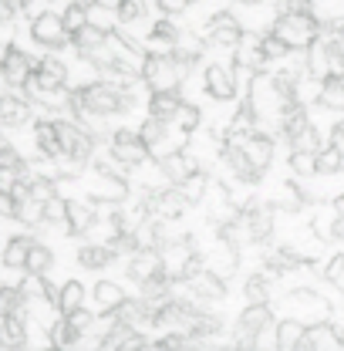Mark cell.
Returning a JSON list of instances; mask_svg holds the SVG:
<instances>
[{"label": "cell", "mask_w": 344, "mask_h": 351, "mask_svg": "<svg viewBox=\"0 0 344 351\" xmlns=\"http://www.w3.org/2000/svg\"><path fill=\"white\" fill-rule=\"evenodd\" d=\"M78 307H85V284H78V280H68V284L61 287L58 311H61V314H71V311H78Z\"/></svg>", "instance_id": "obj_37"}, {"label": "cell", "mask_w": 344, "mask_h": 351, "mask_svg": "<svg viewBox=\"0 0 344 351\" xmlns=\"http://www.w3.org/2000/svg\"><path fill=\"white\" fill-rule=\"evenodd\" d=\"M68 321H71V324H75V328H78L82 335H85L88 328H91V314H88L85 307H78V311H71V314H68Z\"/></svg>", "instance_id": "obj_57"}, {"label": "cell", "mask_w": 344, "mask_h": 351, "mask_svg": "<svg viewBox=\"0 0 344 351\" xmlns=\"http://www.w3.org/2000/svg\"><path fill=\"white\" fill-rule=\"evenodd\" d=\"M115 257H119V254H115L108 243H105V247H82V250H78V263H82V267H88V270L108 267Z\"/></svg>", "instance_id": "obj_35"}, {"label": "cell", "mask_w": 344, "mask_h": 351, "mask_svg": "<svg viewBox=\"0 0 344 351\" xmlns=\"http://www.w3.org/2000/svg\"><path fill=\"white\" fill-rule=\"evenodd\" d=\"M314 233L317 240H334V210L324 217H314Z\"/></svg>", "instance_id": "obj_52"}, {"label": "cell", "mask_w": 344, "mask_h": 351, "mask_svg": "<svg viewBox=\"0 0 344 351\" xmlns=\"http://www.w3.org/2000/svg\"><path fill=\"white\" fill-rule=\"evenodd\" d=\"M186 206H189V199H186V193H182L179 186L159 189V193H152V196H149V213H156L159 219L182 217V213H186Z\"/></svg>", "instance_id": "obj_9"}, {"label": "cell", "mask_w": 344, "mask_h": 351, "mask_svg": "<svg viewBox=\"0 0 344 351\" xmlns=\"http://www.w3.org/2000/svg\"><path fill=\"white\" fill-rule=\"evenodd\" d=\"M196 169H199L196 156H189V152H182V149H172V152H166V156L159 159V173L166 176L172 186H182Z\"/></svg>", "instance_id": "obj_10"}, {"label": "cell", "mask_w": 344, "mask_h": 351, "mask_svg": "<svg viewBox=\"0 0 344 351\" xmlns=\"http://www.w3.org/2000/svg\"><path fill=\"white\" fill-rule=\"evenodd\" d=\"M44 223H68V203L64 199H47L44 203Z\"/></svg>", "instance_id": "obj_50"}, {"label": "cell", "mask_w": 344, "mask_h": 351, "mask_svg": "<svg viewBox=\"0 0 344 351\" xmlns=\"http://www.w3.org/2000/svg\"><path fill=\"white\" fill-rule=\"evenodd\" d=\"M331 145H334L338 152H344V119L334 125V132H331Z\"/></svg>", "instance_id": "obj_59"}, {"label": "cell", "mask_w": 344, "mask_h": 351, "mask_svg": "<svg viewBox=\"0 0 344 351\" xmlns=\"http://www.w3.org/2000/svg\"><path fill=\"white\" fill-rule=\"evenodd\" d=\"M51 263H54V254L34 240V247H31V254H27V263H24V274H34V277H44L47 270H51Z\"/></svg>", "instance_id": "obj_36"}, {"label": "cell", "mask_w": 344, "mask_h": 351, "mask_svg": "<svg viewBox=\"0 0 344 351\" xmlns=\"http://www.w3.org/2000/svg\"><path fill=\"white\" fill-rule=\"evenodd\" d=\"M34 142H38L44 159H64V145H61V135H58V125H54V122L41 119V122L34 125Z\"/></svg>", "instance_id": "obj_18"}, {"label": "cell", "mask_w": 344, "mask_h": 351, "mask_svg": "<svg viewBox=\"0 0 344 351\" xmlns=\"http://www.w3.org/2000/svg\"><path fill=\"white\" fill-rule=\"evenodd\" d=\"M34 64H38V61H31L21 47L7 44L3 54H0V78H3L10 88H24L27 85V78L34 75Z\"/></svg>", "instance_id": "obj_6"}, {"label": "cell", "mask_w": 344, "mask_h": 351, "mask_svg": "<svg viewBox=\"0 0 344 351\" xmlns=\"http://www.w3.org/2000/svg\"><path fill=\"white\" fill-rule=\"evenodd\" d=\"M175 125H179V132H196V125H199V108L196 105H179V112H175V119H172Z\"/></svg>", "instance_id": "obj_48"}, {"label": "cell", "mask_w": 344, "mask_h": 351, "mask_svg": "<svg viewBox=\"0 0 344 351\" xmlns=\"http://www.w3.org/2000/svg\"><path fill=\"white\" fill-rule=\"evenodd\" d=\"M179 105H182L179 91H152V98H149V115H156V119H162V122H172L175 112H179Z\"/></svg>", "instance_id": "obj_24"}, {"label": "cell", "mask_w": 344, "mask_h": 351, "mask_svg": "<svg viewBox=\"0 0 344 351\" xmlns=\"http://www.w3.org/2000/svg\"><path fill=\"white\" fill-rule=\"evenodd\" d=\"M243 294H247V301H250V304H267V298H270V277H267V274L250 277V280H247V287H243Z\"/></svg>", "instance_id": "obj_42"}, {"label": "cell", "mask_w": 344, "mask_h": 351, "mask_svg": "<svg viewBox=\"0 0 344 351\" xmlns=\"http://www.w3.org/2000/svg\"><path fill=\"white\" fill-rule=\"evenodd\" d=\"M206 91L213 95L216 101H230L236 95V82H233L226 64H210L206 68Z\"/></svg>", "instance_id": "obj_17"}, {"label": "cell", "mask_w": 344, "mask_h": 351, "mask_svg": "<svg viewBox=\"0 0 344 351\" xmlns=\"http://www.w3.org/2000/svg\"><path fill=\"white\" fill-rule=\"evenodd\" d=\"M280 206L291 210V213H297V210L304 206V196L294 189V186H284V193H280Z\"/></svg>", "instance_id": "obj_53"}, {"label": "cell", "mask_w": 344, "mask_h": 351, "mask_svg": "<svg viewBox=\"0 0 344 351\" xmlns=\"http://www.w3.org/2000/svg\"><path fill=\"white\" fill-rule=\"evenodd\" d=\"M61 17H64V27H68V34L82 31V27L88 24V3H85V0H75V3H68V10H64Z\"/></svg>", "instance_id": "obj_43"}, {"label": "cell", "mask_w": 344, "mask_h": 351, "mask_svg": "<svg viewBox=\"0 0 344 351\" xmlns=\"http://www.w3.org/2000/svg\"><path fill=\"white\" fill-rule=\"evenodd\" d=\"M129 196V186H125V176H112L101 173V179L91 186V199L95 203H122Z\"/></svg>", "instance_id": "obj_16"}, {"label": "cell", "mask_w": 344, "mask_h": 351, "mask_svg": "<svg viewBox=\"0 0 344 351\" xmlns=\"http://www.w3.org/2000/svg\"><path fill=\"white\" fill-rule=\"evenodd\" d=\"M273 34L284 38L294 51H304L321 38V24L310 17V10L307 14H280L277 24H273Z\"/></svg>", "instance_id": "obj_3"}, {"label": "cell", "mask_w": 344, "mask_h": 351, "mask_svg": "<svg viewBox=\"0 0 344 351\" xmlns=\"http://www.w3.org/2000/svg\"><path fill=\"white\" fill-rule=\"evenodd\" d=\"M317 101L331 112H344V75H328L321 82V91H317Z\"/></svg>", "instance_id": "obj_23"}, {"label": "cell", "mask_w": 344, "mask_h": 351, "mask_svg": "<svg viewBox=\"0 0 344 351\" xmlns=\"http://www.w3.org/2000/svg\"><path fill=\"white\" fill-rule=\"evenodd\" d=\"M108 38H112V31H105V27H98V24H91V21H88L82 31H75V34H71V44H75V51L85 58V54H91L95 47H101Z\"/></svg>", "instance_id": "obj_20"}, {"label": "cell", "mask_w": 344, "mask_h": 351, "mask_svg": "<svg viewBox=\"0 0 344 351\" xmlns=\"http://www.w3.org/2000/svg\"><path fill=\"white\" fill-rule=\"evenodd\" d=\"M334 345H341L344 348L341 335H338L334 328L321 324V328H307V331H304V338H301V345H297V348L301 351H317V348H334Z\"/></svg>", "instance_id": "obj_22"}, {"label": "cell", "mask_w": 344, "mask_h": 351, "mask_svg": "<svg viewBox=\"0 0 344 351\" xmlns=\"http://www.w3.org/2000/svg\"><path fill=\"white\" fill-rule=\"evenodd\" d=\"M243 226H247V240H254V243L270 240V233H273V203H254L243 213Z\"/></svg>", "instance_id": "obj_11"}, {"label": "cell", "mask_w": 344, "mask_h": 351, "mask_svg": "<svg viewBox=\"0 0 344 351\" xmlns=\"http://www.w3.org/2000/svg\"><path fill=\"white\" fill-rule=\"evenodd\" d=\"M7 287H10V284H3V277H0V294H3V291H7Z\"/></svg>", "instance_id": "obj_62"}, {"label": "cell", "mask_w": 344, "mask_h": 351, "mask_svg": "<svg viewBox=\"0 0 344 351\" xmlns=\"http://www.w3.org/2000/svg\"><path fill=\"white\" fill-rule=\"evenodd\" d=\"M162 230H159V223L149 217L142 226H135V237H138V247H156L159 250V243H162V237H159Z\"/></svg>", "instance_id": "obj_46"}, {"label": "cell", "mask_w": 344, "mask_h": 351, "mask_svg": "<svg viewBox=\"0 0 344 351\" xmlns=\"http://www.w3.org/2000/svg\"><path fill=\"white\" fill-rule=\"evenodd\" d=\"M125 304V291L115 284V280H101V284H95V307L98 311H105V314H112L115 307Z\"/></svg>", "instance_id": "obj_28"}, {"label": "cell", "mask_w": 344, "mask_h": 351, "mask_svg": "<svg viewBox=\"0 0 344 351\" xmlns=\"http://www.w3.org/2000/svg\"><path fill=\"white\" fill-rule=\"evenodd\" d=\"M291 169L301 176V179L317 176V152H301V149H294V152H291Z\"/></svg>", "instance_id": "obj_41"}, {"label": "cell", "mask_w": 344, "mask_h": 351, "mask_svg": "<svg viewBox=\"0 0 344 351\" xmlns=\"http://www.w3.org/2000/svg\"><path fill=\"white\" fill-rule=\"evenodd\" d=\"M169 54L182 64V68H186V71H189V68L199 61V54H203V41H199V38H193V34H186V38L179 34V41H175V47H172Z\"/></svg>", "instance_id": "obj_29"}, {"label": "cell", "mask_w": 344, "mask_h": 351, "mask_svg": "<svg viewBox=\"0 0 344 351\" xmlns=\"http://www.w3.org/2000/svg\"><path fill=\"white\" fill-rule=\"evenodd\" d=\"M179 189L186 193L189 206H196V203H203V196H206V189H210V179H206L203 173H199V169H196V173L189 176V179H186V182H182Z\"/></svg>", "instance_id": "obj_40"}, {"label": "cell", "mask_w": 344, "mask_h": 351, "mask_svg": "<svg viewBox=\"0 0 344 351\" xmlns=\"http://www.w3.org/2000/svg\"><path fill=\"white\" fill-rule=\"evenodd\" d=\"M162 270H166V261H162V254H159L156 247H138L129 263V277L135 284H145V280H152V277L162 274Z\"/></svg>", "instance_id": "obj_12"}, {"label": "cell", "mask_w": 344, "mask_h": 351, "mask_svg": "<svg viewBox=\"0 0 344 351\" xmlns=\"http://www.w3.org/2000/svg\"><path fill=\"white\" fill-rule=\"evenodd\" d=\"M31 122V105L21 95H0V129H21Z\"/></svg>", "instance_id": "obj_13"}, {"label": "cell", "mask_w": 344, "mask_h": 351, "mask_svg": "<svg viewBox=\"0 0 344 351\" xmlns=\"http://www.w3.org/2000/svg\"><path fill=\"white\" fill-rule=\"evenodd\" d=\"M243 152H247V159L254 162V169L267 173L270 162H273V138L263 135V132H250L247 142H243Z\"/></svg>", "instance_id": "obj_15"}, {"label": "cell", "mask_w": 344, "mask_h": 351, "mask_svg": "<svg viewBox=\"0 0 344 351\" xmlns=\"http://www.w3.org/2000/svg\"><path fill=\"white\" fill-rule=\"evenodd\" d=\"M27 345V314H0V348Z\"/></svg>", "instance_id": "obj_14"}, {"label": "cell", "mask_w": 344, "mask_h": 351, "mask_svg": "<svg viewBox=\"0 0 344 351\" xmlns=\"http://www.w3.org/2000/svg\"><path fill=\"white\" fill-rule=\"evenodd\" d=\"M206 41L230 51V47H236V44L243 41V27H240V21H236V24H216V27H206Z\"/></svg>", "instance_id": "obj_30"}, {"label": "cell", "mask_w": 344, "mask_h": 351, "mask_svg": "<svg viewBox=\"0 0 344 351\" xmlns=\"http://www.w3.org/2000/svg\"><path fill=\"white\" fill-rule=\"evenodd\" d=\"M273 314L267 304H250L243 314H240V324H236V348H254L257 338L270 328Z\"/></svg>", "instance_id": "obj_4"}, {"label": "cell", "mask_w": 344, "mask_h": 351, "mask_svg": "<svg viewBox=\"0 0 344 351\" xmlns=\"http://www.w3.org/2000/svg\"><path fill=\"white\" fill-rule=\"evenodd\" d=\"M78 338H82V331L68 321V314H61V317L47 328V341H51L54 348H75V345H78Z\"/></svg>", "instance_id": "obj_26"}, {"label": "cell", "mask_w": 344, "mask_h": 351, "mask_svg": "<svg viewBox=\"0 0 344 351\" xmlns=\"http://www.w3.org/2000/svg\"><path fill=\"white\" fill-rule=\"evenodd\" d=\"M223 159H226V166L236 173V179H243V182H257V179H260V169H254V162L247 159L243 145H233V142H226V149H223Z\"/></svg>", "instance_id": "obj_19"}, {"label": "cell", "mask_w": 344, "mask_h": 351, "mask_svg": "<svg viewBox=\"0 0 344 351\" xmlns=\"http://www.w3.org/2000/svg\"><path fill=\"white\" fill-rule=\"evenodd\" d=\"M14 213H17V199H14L10 189L0 186V217H14Z\"/></svg>", "instance_id": "obj_56"}, {"label": "cell", "mask_w": 344, "mask_h": 351, "mask_svg": "<svg viewBox=\"0 0 344 351\" xmlns=\"http://www.w3.org/2000/svg\"><path fill=\"white\" fill-rule=\"evenodd\" d=\"M54 125H58V135H61V145H64V156L85 166L88 159H91V152H95V138H91V135H88V132L82 129V125H75V122H68V119H58Z\"/></svg>", "instance_id": "obj_5"}, {"label": "cell", "mask_w": 344, "mask_h": 351, "mask_svg": "<svg viewBox=\"0 0 344 351\" xmlns=\"http://www.w3.org/2000/svg\"><path fill=\"white\" fill-rule=\"evenodd\" d=\"M138 135H142V142L149 145V152L152 156H166V152H172V149H166V122L162 119H156V115H149L145 119V125L138 129Z\"/></svg>", "instance_id": "obj_25"}, {"label": "cell", "mask_w": 344, "mask_h": 351, "mask_svg": "<svg viewBox=\"0 0 344 351\" xmlns=\"http://www.w3.org/2000/svg\"><path fill=\"white\" fill-rule=\"evenodd\" d=\"M112 156H115L119 162H125L129 169H135V166H142V162L149 159V145L142 142L138 132L119 129L112 135Z\"/></svg>", "instance_id": "obj_7"}, {"label": "cell", "mask_w": 344, "mask_h": 351, "mask_svg": "<svg viewBox=\"0 0 344 351\" xmlns=\"http://www.w3.org/2000/svg\"><path fill=\"white\" fill-rule=\"evenodd\" d=\"M324 280H328V284H334V287H341V291H344V254H338V257H331V263L324 267Z\"/></svg>", "instance_id": "obj_51"}, {"label": "cell", "mask_w": 344, "mask_h": 351, "mask_svg": "<svg viewBox=\"0 0 344 351\" xmlns=\"http://www.w3.org/2000/svg\"><path fill=\"white\" fill-rule=\"evenodd\" d=\"M304 328L297 317H291V321H280L277 324V348H297L301 345V338H304Z\"/></svg>", "instance_id": "obj_38"}, {"label": "cell", "mask_w": 344, "mask_h": 351, "mask_svg": "<svg viewBox=\"0 0 344 351\" xmlns=\"http://www.w3.org/2000/svg\"><path fill=\"white\" fill-rule=\"evenodd\" d=\"M291 149H301V152H321V132L307 122V125L291 138Z\"/></svg>", "instance_id": "obj_44"}, {"label": "cell", "mask_w": 344, "mask_h": 351, "mask_svg": "<svg viewBox=\"0 0 344 351\" xmlns=\"http://www.w3.org/2000/svg\"><path fill=\"white\" fill-rule=\"evenodd\" d=\"M331 210H334V217H344V196H338V199L331 203Z\"/></svg>", "instance_id": "obj_60"}, {"label": "cell", "mask_w": 344, "mask_h": 351, "mask_svg": "<svg viewBox=\"0 0 344 351\" xmlns=\"http://www.w3.org/2000/svg\"><path fill=\"white\" fill-rule=\"evenodd\" d=\"M189 3H193V0H159V10L172 17V14H182V10H186Z\"/></svg>", "instance_id": "obj_58"}, {"label": "cell", "mask_w": 344, "mask_h": 351, "mask_svg": "<svg viewBox=\"0 0 344 351\" xmlns=\"http://www.w3.org/2000/svg\"><path fill=\"white\" fill-rule=\"evenodd\" d=\"M310 78H328L331 75V51H328V41L317 38V41L307 47V68H304Z\"/></svg>", "instance_id": "obj_21"}, {"label": "cell", "mask_w": 344, "mask_h": 351, "mask_svg": "<svg viewBox=\"0 0 344 351\" xmlns=\"http://www.w3.org/2000/svg\"><path fill=\"white\" fill-rule=\"evenodd\" d=\"M31 193H34L41 203H47V199H54V196H58V182H54V179H47V176H34V179H31Z\"/></svg>", "instance_id": "obj_49"}, {"label": "cell", "mask_w": 344, "mask_h": 351, "mask_svg": "<svg viewBox=\"0 0 344 351\" xmlns=\"http://www.w3.org/2000/svg\"><path fill=\"white\" fill-rule=\"evenodd\" d=\"M260 51H263L267 61H280V58L291 54V44L284 38H277V34H270V38H260Z\"/></svg>", "instance_id": "obj_45"}, {"label": "cell", "mask_w": 344, "mask_h": 351, "mask_svg": "<svg viewBox=\"0 0 344 351\" xmlns=\"http://www.w3.org/2000/svg\"><path fill=\"white\" fill-rule=\"evenodd\" d=\"M277 10L280 14H307L310 0H277Z\"/></svg>", "instance_id": "obj_55"}, {"label": "cell", "mask_w": 344, "mask_h": 351, "mask_svg": "<svg viewBox=\"0 0 344 351\" xmlns=\"http://www.w3.org/2000/svg\"><path fill=\"white\" fill-rule=\"evenodd\" d=\"M233 3H243V7H254V3H260V0H233Z\"/></svg>", "instance_id": "obj_61"}, {"label": "cell", "mask_w": 344, "mask_h": 351, "mask_svg": "<svg viewBox=\"0 0 344 351\" xmlns=\"http://www.w3.org/2000/svg\"><path fill=\"white\" fill-rule=\"evenodd\" d=\"M85 3H98V0H85Z\"/></svg>", "instance_id": "obj_64"}, {"label": "cell", "mask_w": 344, "mask_h": 351, "mask_svg": "<svg viewBox=\"0 0 344 351\" xmlns=\"http://www.w3.org/2000/svg\"><path fill=\"white\" fill-rule=\"evenodd\" d=\"M182 75H189L172 54H159V51H149L145 61H142V82L152 88V91H175Z\"/></svg>", "instance_id": "obj_2"}, {"label": "cell", "mask_w": 344, "mask_h": 351, "mask_svg": "<svg viewBox=\"0 0 344 351\" xmlns=\"http://www.w3.org/2000/svg\"><path fill=\"white\" fill-rule=\"evenodd\" d=\"M95 223V210L88 203H78V199H68V230L71 233H88Z\"/></svg>", "instance_id": "obj_32"}, {"label": "cell", "mask_w": 344, "mask_h": 351, "mask_svg": "<svg viewBox=\"0 0 344 351\" xmlns=\"http://www.w3.org/2000/svg\"><path fill=\"white\" fill-rule=\"evenodd\" d=\"M175 41H179V31L172 27V21H159L152 27V34H149V47L159 51V54H169L172 47H175Z\"/></svg>", "instance_id": "obj_31"}, {"label": "cell", "mask_w": 344, "mask_h": 351, "mask_svg": "<svg viewBox=\"0 0 344 351\" xmlns=\"http://www.w3.org/2000/svg\"><path fill=\"white\" fill-rule=\"evenodd\" d=\"M193 284H196V294H199L203 301H223V298H226V287H223V277H219V274H206V270H203Z\"/></svg>", "instance_id": "obj_34"}, {"label": "cell", "mask_w": 344, "mask_h": 351, "mask_svg": "<svg viewBox=\"0 0 344 351\" xmlns=\"http://www.w3.org/2000/svg\"><path fill=\"white\" fill-rule=\"evenodd\" d=\"M31 247H34V240H31V237H14V240L3 247V257H0V263H3L7 270H24Z\"/></svg>", "instance_id": "obj_27"}, {"label": "cell", "mask_w": 344, "mask_h": 351, "mask_svg": "<svg viewBox=\"0 0 344 351\" xmlns=\"http://www.w3.org/2000/svg\"><path fill=\"white\" fill-rule=\"evenodd\" d=\"M31 38L54 51V47H64V41H68L71 34H68V27H64V17H61V14L44 10V14H38V17L31 21Z\"/></svg>", "instance_id": "obj_8"}, {"label": "cell", "mask_w": 344, "mask_h": 351, "mask_svg": "<svg viewBox=\"0 0 344 351\" xmlns=\"http://www.w3.org/2000/svg\"><path fill=\"white\" fill-rule=\"evenodd\" d=\"M344 169V152H338L334 145L317 152V176H338Z\"/></svg>", "instance_id": "obj_39"}, {"label": "cell", "mask_w": 344, "mask_h": 351, "mask_svg": "<svg viewBox=\"0 0 344 351\" xmlns=\"http://www.w3.org/2000/svg\"><path fill=\"white\" fill-rule=\"evenodd\" d=\"M338 38H341V41H344V24H341V27H338Z\"/></svg>", "instance_id": "obj_63"}, {"label": "cell", "mask_w": 344, "mask_h": 351, "mask_svg": "<svg viewBox=\"0 0 344 351\" xmlns=\"http://www.w3.org/2000/svg\"><path fill=\"white\" fill-rule=\"evenodd\" d=\"M115 17H119L122 24H138V21L145 17V3H142V0H119Z\"/></svg>", "instance_id": "obj_47"}, {"label": "cell", "mask_w": 344, "mask_h": 351, "mask_svg": "<svg viewBox=\"0 0 344 351\" xmlns=\"http://www.w3.org/2000/svg\"><path fill=\"white\" fill-rule=\"evenodd\" d=\"M193 335H162L159 341H152V348H186Z\"/></svg>", "instance_id": "obj_54"}, {"label": "cell", "mask_w": 344, "mask_h": 351, "mask_svg": "<svg viewBox=\"0 0 344 351\" xmlns=\"http://www.w3.org/2000/svg\"><path fill=\"white\" fill-rule=\"evenodd\" d=\"M14 219H21L24 226H41L44 223V203L31 193V196H24V199H17V213Z\"/></svg>", "instance_id": "obj_33"}, {"label": "cell", "mask_w": 344, "mask_h": 351, "mask_svg": "<svg viewBox=\"0 0 344 351\" xmlns=\"http://www.w3.org/2000/svg\"><path fill=\"white\" fill-rule=\"evenodd\" d=\"M135 108V98H132L129 88H119L112 82H95V85L75 88L71 98H68V112L75 115H119V112H129Z\"/></svg>", "instance_id": "obj_1"}]
</instances>
